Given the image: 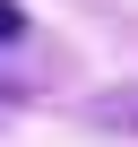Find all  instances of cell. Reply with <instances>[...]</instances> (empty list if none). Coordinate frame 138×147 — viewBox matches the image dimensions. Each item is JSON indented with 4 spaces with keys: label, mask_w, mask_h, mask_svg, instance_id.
I'll use <instances>...</instances> for the list:
<instances>
[{
    "label": "cell",
    "mask_w": 138,
    "mask_h": 147,
    "mask_svg": "<svg viewBox=\"0 0 138 147\" xmlns=\"http://www.w3.org/2000/svg\"><path fill=\"white\" fill-rule=\"evenodd\" d=\"M17 113H26V87H17V78H0V121H17Z\"/></svg>",
    "instance_id": "3957f363"
},
{
    "label": "cell",
    "mask_w": 138,
    "mask_h": 147,
    "mask_svg": "<svg viewBox=\"0 0 138 147\" xmlns=\"http://www.w3.org/2000/svg\"><path fill=\"white\" fill-rule=\"evenodd\" d=\"M26 35V9H17V0H0V43H17Z\"/></svg>",
    "instance_id": "7a4b0ae2"
},
{
    "label": "cell",
    "mask_w": 138,
    "mask_h": 147,
    "mask_svg": "<svg viewBox=\"0 0 138 147\" xmlns=\"http://www.w3.org/2000/svg\"><path fill=\"white\" fill-rule=\"evenodd\" d=\"M86 113H95L104 130H138V87H104V95H95Z\"/></svg>",
    "instance_id": "6da1fadb"
}]
</instances>
